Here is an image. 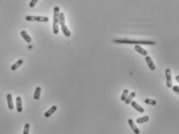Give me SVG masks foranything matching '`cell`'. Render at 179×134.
<instances>
[{"instance_id": "3", "label": "cell", "mask_w": 179, "mask_h": 134, "mask_svg": "<svg viewBox=\"0 0 179 134\" xmlns=\"http://www.w3.org/2000/svg\"><path fill=\"white\" fill-rule=\"evenodd\" d=\"M25 20L27 21H37V22H49V18L47 17H36V16H27Z\"/></svg>"}, {"instance_id": "10", "label": "cell", "mask_w": 179, "mask_h": 134, "mask_svg": "<svg viewBox=\"0 0 179 134\" xmlns=\"http://www.w3.org/2000/svg\"><path fill=\"white\" fill-rule=\"evenodd\" d=\"M16 110L19 113L22 112L23 111V106H22V99L20 97H16Z\"/></svg>"}, {"instance_id": "23", "label": "cell", "mask_w": 179, "mask_h": 134, "mask_svg": "<svg viewBox=\"0 0 179 134\" xmlns=\"http://www.w3.org/2000/svg\"><path fill=\"white\" fill-rule=\"evenodd\" d=\"M172 87V90H173L174 91H175L176 93H179L178 86H173V87Z\"/></svg>"}, {"instance_id": "4", "label": "cell", "mask_w": 179, "mask_h": 134, "mask_svg": "<svg viewBox=\"0 0 179 134\" xmlns=\"http://www.w3.org/2000/svg\"><path fill=\"white\" fill-rule=\"evenodd\" d=\"M166 79H167V87L171 88L172 87V78H171V72L170 69H167L165 71Z\"/></svg>"}, {"instance_id": "1", "label": "cell", "mask_w": 179, "mask_h": 134, "mask_svg": "<svg viewBox=\"0 0 179 134\" xmlns=\"http://www.w3.org/2000/svg\"><path fill=\"white\" fill-rule=\"evenodd\" d=\"M114 43L118 44H129V45H155L156 42L153 41H139V40H130L127 38L124 39H113Z\"/></svg>"}, {"instance_id": "2", "label": "cell", "mask_w": 179, "mask_h": 134, "mask_svg": "<svg viewBox=\"0 0 179 134\" xmlns=\"http://www.w3.org/2000/svg\"><path fill=\"white\" fill-rule=\"evenodd\" d=\"M59 7L55 6L54 8V14H53V32L55 34H58L59 32Z\"/></svg>"}, {"instance_id": "5", "label": "cell", "mask_w": 179, "mask_h": 134, "mask_svg": "<svg viewBox=\"0 0 179 134\" xmlns=\"http://www.w3.org/2000/svg\"><path fill=\"white\" fill-rule=\"evenodd\" d=\"M145 59H146V62H147V65H148L149 68L150 69V70H153V71L155 70V69H156V66H155L153 61L152 60L151 57H149V55H146Z\"/></svg>"}, {"instance_id": "9", "label": "cell", "mask_w": 179, "mask_h": 134, "mask_svg": "<svg viewBox=\"0 0 179 134\" xmlns=\"http://www.w3.org/2000/svg\"><path fill=\"white\" fill-rule=\"evenodd\" d=\"M6 100H7V104H8V108H9L10 110L13 109L14 104H13V97H12V94H8L6 95Z\"/></svg>"}, {"instance_id": "18", "label": "cell", "mask_w": 179, "mask_h": 134, "mask_svg": "<svg viewBox=\"0 0 179 134\" xmlns=\"http://www.w3.org/2000/svg\"><path fill=\"white\" fill-rule=\"evenodd\" d=\"M65 14L63 13H59V23L62 26L65 24Z\"/></svg>"}, {"instance_id": "15", "label": "cell", "mask_w": 179, "mask_h": 134, "mask_svg": "<svg viewBox=\"0 0 179 134\" xmlns=\"http://www.w3.org/2000/svg\"><path fill=\"white\" fill-rule=\"evenodd\" d=\"M136 93L135 92H131L130 94L128 95V97L126 98V99L125 100V103L126 104H130V102L132 100V99L136 97Z\"/></svg>"}, {"instance_id": "24", "label": "cell", "mask_w": 179, "mask_h": 134, "mask_svg": "<svg viewBox=\"0 0 179 134\" xmlns=\"http://www.w3.org/2000/svg\"><path fill=\"white\" fill-rule=\"evenodd\" d=\"M176 80H177V82H179V76L178 75L177 76H176Z\"/></svg>"}, {"instance_id": "11", "label": "cell", "mask_w": 179, "mask_h": 134, "mask_svg": "<svg viewBox=\"0 0 179 134\" xmlns=\"http://www.w3.org/2000/svg\"><path fill=\"white\" fill-rule=\"evenodd\" d=\"M135 50L137 52H139V54H141L143 56L147 55V50H145L144 49H143L139 45H135Z\"/></svg>"}, {"instance_id": "13", "label": "cell", "mask_w": 179, "mask_h": 134, "mask_svg": "<svg viewBox=\"0 0 179 134\" xmlns=\"http://www.w3.org/2000/svg\"><path fill=\"white\" fill-rule=\"evenodd\" d=\"M41 88L40 87H37L33 94V98L35 100H39L40 96H41Z\"/></svg>"}, {"instance_id": "8", "label": "cell", "mask_w": 179, "mask_h": 134, "mask_svg": "<svg viewBox=\"0 0 179 134\" xmlns=\"http://www.w3.org/2000/svg\"><path fill=\"white\" fill-rule=\"evenodd\" d=\"M56 110H57V106H56V105H53V106H51V107L49 108L47 112H45V116L46 118L50 117L51 116H52V115H53V114L56 112Z\"/></svg>"}, {"instance_id": "16", "label": "cell", "mask_w": 179, "mask_h": 134, "mask_svg": "<svg viewBox=\"0 0 179 134\" xmlns=\"http://www.w3.org/2000/svg\"><path fill=\"white\" fill-rule=\"evenodd\" d=\"M61 29H62V33L64 34V35H65V37H69V36L71 35L70 31H69V28L65 26V24L61 26Z\"/></svg>"}, {"instance_id": "22", "label": "cell", "mask_w": 179, "mask_h": 134, "mask_svg": "<svg viewBox=\"0 0 179 134\" xmlns=\"http://www.w3.org/2000/svg\"><path fill=\"white\" fill-rule=\"evenodd\" d=\"M37 1H38V0H31V2H30V7H31V8L34 7L35 5H36L37 2Z\"/></svg>"}, {"instance_id": "19", "label": "cell", "mask_w": 179, "mask_h": 134, "mask_svg": "<svg viewBox=\"0 0 179 134\" xmlns=\"http://www.w3.org/2000/svg\"><path fill=\"white\" fill-rule=\"evenodd\" d=\"M129 95V90L128 89H125L123 93H122V98H121V100L122 101H125V100L126 99V98L128 97Z\"/></svg>"}, {"instance_id": "12", "label": "cell", "mask_w": 179, "mask_h": 134, "mask_svg": "<svg viewBox=\"0 0 179 134\" xmlns=\"http://www.w3.org/2000/svg\"><path fill=\"white\" fill-rule=\"evenodd\" d=\"M20 34H21L22 37L25 40L26 42H27V43H31V41H32V40H31V37H30V35L27 33L25 31H22L20 32Z\"/></svg>"}, {"instance_id": "14", "label": "cell", "mask_w": 179, "mask_h": 134, "mask_svg": "<svg viewBox=\"0 0 179 134\" xmlns=\"http://www.w3.org/2000/svg\"><path fill=\"white\" fill-rule=\"evenodd\" d=\"M23 63V59H20V60H18L16 63H15L12 66H11V70H13V71H15V70H16Z\"/></svg>"}, {"instance_id": "7", "label": "cell", "mask_w": 179, "mask_h": 134, "mask_svg": "<svg viewBox=\"0 0 179 134\" xmlns=\"http://www.w3.org/2000/svg\"><path fill=\"white\" fill-rule=\"evenodd\" d=\"M128 122H129V125L130 126L131 129L132 130V131H133L135 133L139 134L140 133L139 130V129L137 128V126L135 125V123H134V122H133V120H132V118H129V119L128 120Z\"/></svg>"}, {"instance_id": "21", "label": "cell", "mask_w": 179, "mask_h": 134, "mask_svg": "<svg viewBox=\"0 0 179 134\" xmlns=\"http://www.w3.org/2000/svg\"><path fill=\"white\" fill-rule=\"evenodd\" d=\"M30 131V124L29 123H26L24 126V130H23V134H28Z\"/></svg>"}, {"instance_id": "6", "label": "cell", "mask_w": 179, "mask_h": 134, "mask_svg": "<svg viewBox=\"0 0 179 134\" xmlns=\"http://www.w3.org/2000/svg\"><path fill=\"white\" fill-rule=\"evenodd\" d=\"M130 103L131 105L132 106V108H134L137 112H140V113H143V112H144V108H143L142 106H140L137 102L132 100Z\"/></svg>"}, {"instance_id": "17", "label": "cell", "mask_w": 179, "mask_h": 134, "mask_svg": "<svg viewBox=\"0 0 179 134\" xmlns=\"http://www.w3.org/2000/svg\"><path fill=\"white\" fill-rule=\"evenodd\" d=\"M149 120V116H143V117L138 118L136 119V123H138V124H142V123L147 122H148Z\"/></svg>"}, {"instance_id": "20", "label": "cell", "mask_w": 179, "mask_h": 134, "mask_svg": "<svg viewBox=\"0 0 179 134\" xmlns=\"http://www.w3.org/2000/svg\"><path fill=\"white\" fill-rule=\"evenodd\" d=\"M145 103L147 104H150V105H155L157 104V101L155 100H152V99H149V98H147L145 99Z\"/></svg>"}]
</instances>
